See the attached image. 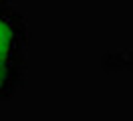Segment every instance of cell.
I'll use <instances>...</instances> for the list:
<instances>
[{"label": "cell", "mask_w": 133, "mask_h": 121, "mask_svg": "<svg viewBox=\"0 0 133 121\" xmlns=\"http://www.w3.org/2000/svg\"><path fill=\"white\" fill-rule=\"evenodd\" d=\"M12 44V28L0 18V59H4Z\"/></svg>", "instance_id": "obj_1"}, {"label": "cell", "mask_w": 133, "mask_h": 121, "mask_svg": "<svg viewBox=\"0 0 133 121\" xmlns=\"http://www.w3.org/2000/svg\"><path fill=\"white\" fill-rule=\"evenodd\" d=\"M4 75H6V69H4V59H0V83L4 79Z\"/></svg>", "instance_id": "obj_2"}]
</instances>
